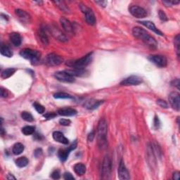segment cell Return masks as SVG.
I'll use <instances>...</instances> for the list:
<instances>
[{"label": "cell", "instance_id": "obj_31", "mask_svg": "<svg viewBox=\"0 0 180 180\" xmlns=\"http://www.w3.org/2000/svg\"><path fill=\"white\" fill-rule=\"evenodd\" d=\"M21 117L24 121L27 122H32L34 121V118H33L32 114H31L30 113L27 112V111H23V112H22Z\"/></svg>", "mask_w": 180, "mask_h": 180}, {"label": "cell", "instance_id": "obj_2", "mask_svg": "<svg viewBox=\"0 0 180 180\" xmlns=\"http://www.w3.org/2000/svg\"><path fill=\"white\" fill-rule=\"evenodd\" d=\"M107 123L106 120L102 118L99 121L97 127V141L99 146L101 149L107 146Z\"/></svg>", "mask_w": 180, "mask_h": 180}, {"label": "cell", "instance_id": "obj_39", "mask_svg": "<svg viewBox=\"0 0 180 180\" xmlns=\"http://www.w3.org/2000/svg\"><path fill=\"white\" fill-rule=\"evenodd\" d=\"M63 178L66 180H74L75 177L70 172H66L63 175Z\"/></svg>", "mask_w": 180, "mask_h": 180}, {"label": "cell", "instance_id": "obj_23", "mask_svg": "<svg viewBox=\"0 0 180 180\" xmlns=\"http://www.w3.org/2000/svg\"><path fill=\"white\" fill-rule=\"evenodd\" d=\"M74 171L77 175L82 176L86 172V167L83 163H77L74 165Z\"/></svg>", "mask_w": 180, "mask_h": 180}, {"label": "cell", "instance_id": "obj_13", "mask_svg": "<svg viewBox=\"0 0 180 180\" xmlns=\"http://www.w3.org/2000/svg\"><path fill=\"white\" fill-rule=\"evenodd\" d=\"M142 83V79L140 77L137 75H132L127 78L124 79L121 83V85L124 86H132V85H139Z\"/></svg>", "mask_w": 180, "mask_h": 180}, {"label": "cell", "instance_id": "obj_42", "mask_svg": "<svg viewBox=\"0 0 180 180\" xmlns=\"http://www.w3.org/2000/svg\"><path fill=\"white\" fill-rule=\"evenodd\" d=\"M42 155V150L41 149V148H37V149H36L35 151L34 155L36 158L41 157Z\"/></svg>", "mask_w": 180, "mask_h": 180}, {"label": "cell", "instance_id": "obj_47", "mask_svg": "<svg viewBox=\"0 0 180 180\" xmlns=\"http://www.w3.org/2000/svg\"><path fill=\"white\" fill-rule=\"evenodd\" d=\"M97 4H99V6H103V7H105L106 6V4H107V2L106 1H96L95 2Z\"/></svg>", "mask_w": 180, "mask_h": 180}, {"label": "cell", "instance_id": "obj_21", "mask_svg": "<svg viewBox=\"0 0 180 180\" xmlns=\"http://www.w3.org/2000/svg\"><path fill=\"white\" fill-rule=\"evenodd\" d=\"M10 40L12 42V43L14 44L15 46H19L21 45L22 39L20 34L17 32H13L10 35Z\"/></svg>", "mask_w": 180, "mask_h": 180}, {"label": "cell", "instance_id": "obj_41", "mask_svg": "<svg viewBox=\"0 0 180 180\" xmlns=\"http://www.w3.org/2000/svg\"><path fill=\"white\" fill-rule=\"evenodd\" d=\"M163 4H165L166 6H169V5H175V4H178L179 3V1H163Z\"/></svg>", "mask_w": 180, "mask_h": 180}, {"label": "cell", "instance_id": "obj_22", "mask_svg": "<svg viewBox=\"0 0 180 180\" xmlns=\"http://www.w3.org/2000/svg\"><path fill=\"white\" fill-rule=\"evenodd\" d=\"M103 103V101H97V100H90L86 102L85 106L87 108L90 110H94L97 108L101 104Z\"/></svg>", "mask_w": 180, "mask_h": 180}, {"label": "cell", "instance_id": "obj_1", "mask_svg": "<svg viewBox=\"0 0 180 180\" xmlns=\"http://www.w3.org/2000/svg\"><path fill=\"white\" fill-rule=\"evenodd\" d=\"M133 35L144 42V44L151 49H155L158 46V43L152 36L148 34L144 29L140 27H134L132 30Z\"/></svg>", "mask_w": 180, "mask_h": 180}, {"label": "cell", "instance_id": "obj_17", "mask_svg": "<svg viewBox=\"0 0 180 180\" xmlns=\"http://www.w3.org/2000/svg\"><path fill=\"white\" fill-rule=\"evenodd\" d=\"M139 23L141 25H143L144 26H145L146 28H147L149 29V30H152L153 32H154L158 34V35H161V36H163V34L161 31H160L156 27H155V24L153 23V22L146 21H139Z\"/></svg>", "mask_w": 180, "mask_h": 180}, {"label": "cell", "instance_id": "obj_49", "mask_svg": "<svg viewBox=\"0 0 180 180\" xmlns=\"http://www.w3.org/2000/svg\"><path fill=\"white\" fill-rule=\"evenodd\" d=\"M6 179H9V180H11V179H14V180H15V177L13 176V175L8 174V176L6 177Z\"/></svg>", "mask_w": 180, "mask_h": 180}, {"label": "cell", "instance_id": "obj_19", "mask_svg": "<svg viewBox=\"0 0 180 180\" xmlns=\"http://www.w3.org/2000/svg\"><path fill=\"white\" fill-rule=\"evenodd\" d=\"M58 114L62 116H73L77 114V110L72 108H63L58 110Z\"/></svg>", "mask_w": 180, "mask_h": 180}, {"label": "cell", "instance_id": "obj_24", "mask_svg": "<svg viewBox=\"0 0 180 180\" xmlns=\"http://www.w3.org/2000/svg\"><path fill=\"white\" fill-rule=\"evenodd\" d=\"M16 69L15 68H7V69H5L2 72L1 77L2 79H7L8 77H10L12 75H13L15 73Z\"/></svg>", "mask_w": 180, "mask_h": 180}, {"label": "cell", "instance_id": "obj_35", "mask_svg": "<svg viewBox=\"0 0 180 180\" xmlns=\"http://www.w3.org/2000/svg\"><path fill=\"white\" fill-rule=\"evenodd\" d=\"M175 46H176V49L177 52V55L179 56V35H177V37L175 38Z\"/></svg>", "mask_w": 180, "mask_h": 180}, {"label": "cell", "instance_id": "obj_46", "mask_svg": "<svg viewBox=\"0 0 180 180\" xmlns=\"http://www.w3.org/2000/svg\"><path fill=\"white\" fill-rule=\"evenodd\" d=\"M179 175H180V173H179V172H178V171H177V172H175L174 173H173V177H172L173 179L179 180Z\"/></svg>", "mask_w": 180, "mask_h": 180}, {"label": "cell", "instance_id": "obj_43", "mask_svg": "<svg viewBox=\"0 0 180 180\" xmlns=\"http://www.w3.org/2000/svg\"><path fill=\"white\" fill-rule=\"evenodd\" d=\"M0 92H1V97L2 98H6L8 97V92L6 90H4L3 88L0 89Z\"/></svg>", "mask_w": 180, "mask_h": 180}, {"label": "cell", "instance_id": "obj_44", "mask_svg": "<svg viewBox=\"0 0 180 180\" xmlns=\"http://www.w3.org/2000/svg\"><path fill=\"white\" fill-rule=\"evenodd\" d=\"M171 84H172V86L176 87L178 90H179V79H176L175 80H173Z\"/></svg>", "mask_w": 180, "mask_h": 180}, {"label": "cell", "instance_id": "obj_8", "mask_svg": "<svg viewBox=\"0 0 180 180\" xmlns=\"http://www.w3.org/2000/svg\"><path fill=\"white\" fill-rule=\"evenodd\" d=\"M45 62L49 66H57L61 65L63 63V59L61 56L52 53V54H49L46 56Z\"/></svg>", "mask_w": 180, "mask_h": 180}, {"label": "cell", "instance_id": "obj_11", "mask_svg": "<svg viewBox=\"0 0 180 180\" xmlns=\"http://www.w3.org/2000/svg\"><path fill=\"white\" fill-rule=\"evenodd\" d=\"M169 103L172 107L176 110H179L180 108V97L177 92H171L168 97Z\"/></svg>", "mask_w": 180, "mask_h": 180}, {"label": "cell", "instance_id": "obj_6", "mask_svg": "<svg viewBox=\"0 0 180 180\" xmlns=\"http://www.w3.org/2000/svg\"><path fill=\"white\" fill-rule=\"evenodd\" d=\"M80 9L83 13L84 14V15H85V20L87 23L90 25H94L96 24L97 19L93 11L90 8L87 7L85 5H83V4H81Z\"/></svg>", "mask_w": 180, "mask_h": 180}, {"label": "cell", "instance_id": "obj_32", "mask_svg": "<svg viewBox=\"0 0 180 180\" xmlns=\"http://www.w3.org/2000/svg\"><path fill=\"white\" fill-rule=\"evenodd\" d=\"M39 38H40V40L42 41V43L44 44H45V45H47L49 44V39H48V37H47V35H46V33L44 32V30H41L40 32H39Z\"/></svg>", "mask_w": 180, "mask_h": 180}, {"label": "cell", "instance_id": "obj_25", "mask_svg": "<svg viewBox=\"0 0 180 180\" xmlns=\"http://www.w3.org/2000/svg\"><path fill=\"white\" fill-rule=\"evenodd\" d=\"M24 151V146L21 143H16L14 144V147H13L12 152L14 155H18L21 154Z\"/></svg>", "mask_w": 180, "mask_h": 180}, {"label": "cell", "instance_id": "obj_10", "mask_svg": "<svg viewBox=\"0 0 180 180\" xmlns=\"http://www.w3.org/2000/svg\"><path fill=\"white\" fill-rule=\"evenodd\" d=\"M148 59L150 60V61H151L153 63H154L155 65L161 68H164L167 66L168 63V61L167 59L162 55H152L148 57Z\"/></svg>", "mask_w": 180, "mask_h": 180}, {"label": "cell", "instance_id": "obj_15", "mask_svg": "<svg viewBox=\"0 0 180 180\" xmlns=\"http://www.w3.org/2000/svg\"><path fill=\"white\" fill-rule=\"evenodd\" d=\"M60 23H61V25L62 27H63V30H65L66 32L69 33V34H73V25L68 19H66V18L64 17H61V19H60Z\"/></svg>", "mask_w": 180, "mask_h": 180}, {"label": "cell", "instance_id": "obj_48", "mask_svg": "<svg viewBox=\"0 0 180 180\" xmlns=\"http://www.w3.org/2000/svg\"><path fill=\"white\" fill-rule=\"evenodd\" d=\"M159 125H160V122H159L158 117H155V119H154V126H155V127L158 129L159 127Z\"/></svg>", "mask_w": 180, "mask_h": 180}, {"label": "cell", "instance_id": "obj_3", "mask_svg": "<svg viewBox=\"0 0 180 180\" xmlns=\"http://www.w3.org/2000/svg\"><path fill=\"white\" fill-rule=\"evenodd\" d=\"M92 60V53L84 56L81 59L67 63V66L73 68H84L91 63Z\"/></svg>", "mask_w": 180, "mask_h": 180}, {"label": "cell", "instance_id": "obj_45", "mask_svg": "<svg viewBox=\"0 0 180 180\" xmlns=\"http://www.w3.org/2000/svg\"><path fill=\"white\" fill-rule=\"evenodd\" d=\"M95 137V133L94 131L90 133V134H89L88 135V141H92L93 140H94Z\"/></svg>", "mask_w": 180, "mask_h": 180}, {"label": "cell", "instance_id": "obj_34", "mask_svg": "<svg viewBox=\"0 0 180 180\" xmlns=\"http://www.w3.org/2000/svg\"><path fill=\"white\" fill-rule=\"evenodd\" d=\"M157 104L163 108H168V103H167L165 101H164V100H162V99L157 100Z\"/></svg>", "mask_w": 180, "mask_h": 180}, {"label": "cell", "instance_id": "obj_18", "mask_svg": "<svg viewBox=\"0 0 180 180\" xmlns=\"http://www.w3.org/2000/svg\"><path fill=\"white\" fill-rule=\"evenodd\" d=\"M53 138H54L56 141L59 142V143L63 144H66V145L69 143L68 139L64 136L63 133L59 132V131H56V132H54L53 133Z\"/></svg>", "mask_w": 180, "mask_h": 180}, {"label": "cell", "instance_id": "obj_33", "mask_svg": "<svg viewBox=\"0 0 180 180\" xmlns=\"http://www.w3.org/2000/svg\"><path fill=\"white\" fill-rule=\"evenodd\" d=\"M33 106H34L35 110H36L39 113H40V114H43L44 111H45V108H44V106L41 105L40 104L37 103V102L33 104Z\"/></svg>", "mask_w": 180, "mask_h": 180}, {"label": "cell", "instance_id": "obj_28", "mask_svg": "<svg viewBox=\"0 0 180 180\" xmlns=\"http://www.w3.org/2000/svg\"><path fill=\"white\" fill-rule=\"evenodd\" d=\"M29 161L26 157H21L19 158L15 161V164L19 168H24L28 165Z\"/></svg>", "mask_w": 180, "mask_h": 180}, {"label": "cell", "instance_id": "obj_26", "mask_svg": "<svg viewBox=\"0 0 180 180\" xmlns=\"http://www.w3.org/2000/svg\"><path fill=\"white\" fill-rule=\"evenodd\" d=\"M1 54L2 55L6 57H12L13 56L12 51L10 49V48L8 46L4 45V44H2L1 45Z\"/></svg>", "mask_w": 180, "mask_h": 180}, {"label": "cell", "instance_id": "obj_29", "mask_svg": "<svg viewBox=\"0 0 180 180\" xmlns=\"http://www.w3.org/2000/svg\"><path fill=\"white\" fill-rule=\"evenodd\" d=\"M55 99H73V97L70 94L65 92H57L54 94Z\"/></svg>", "mask_w": 180, "mask_h": 180}, {"label": "cell", "instance_id": "obj_40", "mask_svg": "<svg viewBox=\"0 0 180 180\" xmlns=\"http://www.w3.org/2000/svg\"><path fill=\"white\" fill-rule=\"evenodd\" d=\"M56 116V114L55 113H46L45 115H44V117L47 120L54 118V117H55Z\"/></svg>", "mask_w": 180, "mask_h": 180}, {"label": "cell", "instance_id": "obj_9", "mask_svg": "<svg viewBox=\"0 0 180 180\" xmlns=\"http://www.w3.org/2000/svg\"><path fill=\"white\" fill-rule=\"evenodd\" d=\"M129 12L133 16L137 19H144L147 15V12L144 8L137 5L130 6L129 8Z\"/></svg>", "mask_w": 180, "mask_h": 180}, {"label": "cell", "instance_id": "obj_16", "mask_svg": "<svg viewBox=\"0 0 180 180\" xmlns=\"http://www.w3.org/2000/svg\"><path fill=\"white\" fill-rule=\"evenodd\" d=\"M66 71L73 77H83L88 74V71L84 68H73V69L67 70Z\"/></svg>", "mask_w": 180, "mask_h": 180}, {"label": "cell", "instance_id": "obj_5", "mask_svg": "<svg viewBox=\"0 0 180 180\" xmlns=\"http://www.w3.org/2000/svg\"><path fill=\"white\" fill-rule=\"evenodd\" d=\"M111 170H112V163H111L110 158L108 155L104 158L103 163L101 165V175L103 179L109 178Z\"/></svg>", "mask_w": 180, "mask_h": 180}, {"label": "cell", "instance_id": "obj_36", "mask_svg": "<svg viewBox=\"0 0 180 180\" xmlns=\"http://www.w3.org/2000/svg\"><path fill=\"white\" fill-rule=\"evenodd\" d=\"M158 15H159L160 19H161L162 21H168V17H167L166 14L163 12V11H161V10L159 11Z\"/></svg>", "mask_w": 180, "mask_h": 180}, {"label": "cell", "instance_id": "obj_38", "mask_svg": "<svg viewBox=\"0 0 180 180\" xmlns=\"http://www.w3.org/2000/svg\"><path fill=\"white\" fill-rule=\"evenodd\" d=\"M52 178L54 179H59L61 177V175H60V172L59 170H54V172L52 173Z\"/></svg>", "mask_w": 180, "mask_h": 180}, {"label": "cell", "instance_id": "obj_14", "mask_svg": "<svg viewBox=\"0 0 180 180\" xmlns=\"http://www.w3.org/2000/svg\"><path fill=\"white\" fill-rule=\"evenodd\" d=\"M117 173H118V177L121 180H127L130 179V173H129L127 169L126 168L125 163L123 160H121L120 162L118 170H117Z\"/></svg>", "mask_w": 180, "mask_h": 180}, {"label": "cell", "instance_id": "obj_20", "mask_svg": "<svg viewBox=\"0 0 180 180\" xmlns=\"http://www.w3.org/2000/svg\"><path fill=\"white\" fill-rule=\"evenodd\" d=\"M15 14H16L20 19L25 23H29L30 21V15L27 12L21 9H16L15 11Z\"/></svg>", "mask_w": 180, "mask_h": 180}, {"label": "cell", "instance_id": "obj_7", "mask_svg": "<svg viewBox=\"0 0 180 180\" xmlns=\"http://www.w3.org/2000/svg\"><path fill=\"white\" fill-rule=\"evenodd\" d=\"M54 77L56 79L62 83H73L75 81V77L70 75L66 70L64 71H59V72L55 73Z\"/></svg>", "mask_w": 180, "mask_h": 180}, {"label": "cell", "instance_id": "obj_37", "mask_svg": "<svg viewBox=\"0 0 180 180\" xmlns=\"http://www.w3.org/2000/svg\"><path fill=\"white\" fill-rule=\"evenodd\" d=\"M59 123L63 126H68L70 125L71 122L70 120H68V119H61L59 121Z\"/></svg>", "mask_w": 180, "mask_h": 180}, {"label": "cell", "instance_id": "obj_27", "mask_svg": "<svg viewBox=\"0 0 180 180\" xmlns=\"http://www.w3.org/2000/svg\"><path fill=\"white\" fill-rule=\"evenodd\" d=\"M54 2L56 4V5L62 11V12L66 13V14H69L70 9L68 8L67 5H66V3L63 1H56Z\"/></svg>", "mask_w": 180, "mask_h": 180}, {"label": "cell", "instance_id": "obj_12", "mask_svg": "<svg viewBox=\"0 0 180 180\" xmlns=\"http://www.w3.org/2000/svg\"><path fill=\"white\" fill-rule=\"evenodd\" d=\"M77 147V141H75L74 143L66 149H60L58 152V156H59V159L61 160L62 162H65L67 160L68 155H69L71 151L74 150Z\"/></svg>", "mask_w": 180, "mask_h": 180}, {"label": "cell", "instance_id": "obj_4", "mask_svg": "<svg viewBox=\"0 0 180 180\" xmlns=\"http://www.w3.org/2000/svg\"><path fill=\"white\" fill-rule=\"evenodd\" d=\"M20 55L24 59L30 60L33 63H37L40 59V53L36 50H32L30 49H24L21 50Z\"/></svg>", "mask_w": 180, "mask_h": 180}, {"label": "cell", "instance_id": "obj_30", "mask_svg": "<svg viewBox=\"0 0 180 180\" xmlns=\"http://www.w3.org/2000/svg\"><path fill=\"white\" fill-rule=\"evenodd\" d=\"M35 131V127L33 126H25L23 128H22V132H23V134L26 135V136L34 134Z\"/></svg>", "mask_w": 180, "mask_h": 180}]
</instances>
